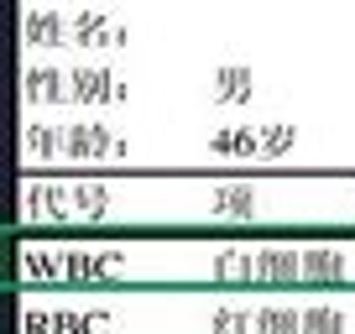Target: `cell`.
I'll return each mask as SVG.
<instances>
[{
	"mask_svg": "<svg viewBox=\"0 0 355 334\" xmlns=\"http://www.w3.org/2000/svg\"><path fill=\"white\" fill-rule=\"evenodd\" d=\"M303 267H309L313 277H340V272H345V256H340V251H309V256H303Z\"/></svg>",
	"mask_w": 355,
	"mask_h": 334,
	"instance_id": "3957f363",
	"label": "cell"
},
{
	"mask_svg": "<svg viewBox=\"0 0 355 334\" xmlns=\"http://www.w3.org/2000/svg\"><path fill=\"white\" fill-rule=\"evenodd\" d=\"M298 141V131H293V125H272V131H261V152H288V146Z\"/></svg>",
	"mask_w": 355,
	"mask_h": 334,
	"instance_id": "277c9868",
	"label": "cell"
},
{
	"mask_svg": "<svg viewBox=\"0 0 355 334\" xmlns=\"http://www.w3.org/2000/svg\"><path fill=\"white\" fill-rule=\"evenodd\" d=\"M78 94H89V100L105 94V73H78Z\"/></svg>",
	"mask_w": 355,
	"mask_h": 334,
	"instance_id": "8992f818",
	"label": "cell"
},
{
	"mask_svg": "<svg viewBox=\"0 0 355 334\" xmlns=\"http://www.w3.org/2000/svg\"><path fill=\"white\" fill-rule=\"evenodd\" d=\"M245 94H251V68L245 63H225V68H214V100H245Z\"/></svg>",
	"mask_w": 355,
	"mask_h": 334,
	"instance_id": "6da1fadb",
	"label": "cell"
},
{
	"mask_svg": "<svg viewBox=\"0 0 355 334\" xmlns=\"http://www.w3.org/2000/svg\"><path fill=\"white\" fill-rule=\"evenodd\" d=\"M309 334H340V313H309Z\"/></svg>",
	"mask_w": 355,
	"mask_h": 334,
	"instance_id": "5b68a950",
	"label": "cell"
},
{
	"mask_svg": "<svg viewBox=\"0 0 355 334\" xmlns=\"http://www.w3.org/2000/svg\"><path fill=\"white\" fill-rule=\"evenodd\" d=\"M214 214H235V220H245V214H251V188H220V193H214Z\"/></svg>",
	"mask_w": 355,
	"mask_h": 334,
	"instance_id": "7a4b0ae2",
	"label": "cell"
}]
</instances>
